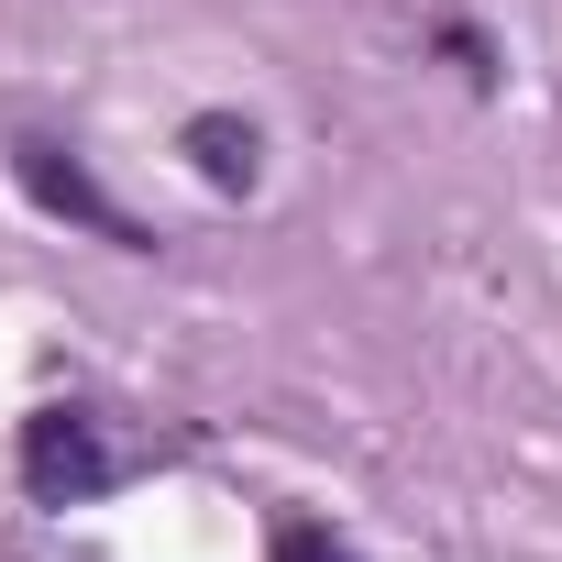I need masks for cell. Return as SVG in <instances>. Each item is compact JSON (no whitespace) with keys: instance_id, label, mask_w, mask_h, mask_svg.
Masks as SVG:
<instances>
[{"instance_id":"6da1fadb","label":"cell","mask_w":562,"mask_h":562,"mask_svg":"<svg viewBox=\"0 0 562 562\" xmlns=\"http://www.w3.org/2000/svg\"><path fill=\"white\" fill-rule=\"evenodd\" d=\"M133 474V452L100 430V408H34L23 419V496L34 507H89Z\"/></svg>"},{"instance_id":"7a4b0ae2","label":"cell","mask_w":562,"mask_h":562,"mask_svg":"<svg viewBox=\"0 0 562 562\" xmlns=\"http://www.w3.org/2000/svg\"><path fill=\"white\" fill-rule=\"evenodd\" d=\"M12 177H23V199L45 210V221H67V232H100V243H122V254H155V221H133L100 177H89V155L78 144H56V133H23L12 144Z\"/></svg>"},{"instance_id":"3957f363","label":"cell","mask_w":562,"mask_h":562,"mask_svg":"<svg viewBox=\"0 0 562 562\" xmlns=\"http://www.w3.org/2000/svg\"><path fill=\"white\" fill-rule=\"evenodd\" d=\"M177 155H188V166H199L221 199H254V188H265V133H254L243 111H188Z\"/></svg>"},{"instance_id":"277c9868","label":"cell","mask_w":562,"mask_h":562,"mask_svg":"<svg viewBox=\"0 0 562 562\" xmlns=\"http://www.w3.org/2000/svg\"><path fill=\"white\" fill-rule=\"evenodd\" d=\"M276 562H364L353 540H331L321 518H276Z\"/></svg>"}]
</instances>
